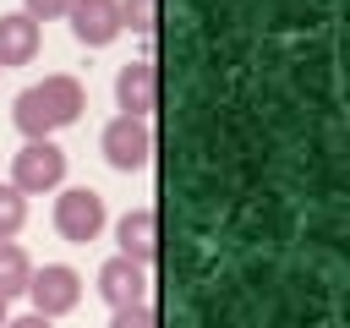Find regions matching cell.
<instances>
[{"label":"cell","mask_w":350,"mask_h":328,"mask_svg":"<svg viewBox=\"0 0 350 328\" xmlns=\"http://www.w3.org/2000/svg\"><path fill=\"white\" fill-rule=\"evenodd\" d=\"M115 104H120V115H137V120H148L159 109V66L148 55L115 71Z\"/></svg>","instance_id":"52a82bcc"},{"label":"cell","mask_w":350,"mask_h":328,"mask_svg":"<svg viewBox=\"0 0 350 328\" xmlns=\"http://www.w3.org/2000/svg\"><path fill=\"white\" fill-rule=\"evenodd\" d=\"M104 197L93 191V186H71V191H60L55 197V230H60V241H71V246H88V241H98L104 235Z\"/></svg>","instance_id":"3957f363"},{"label":"cell","mask_w":350,"mask_h":328,"mask_svg":"<svg viewBox=\"0 0 350 328\" xmlns=\"http://www.w3.org/2000/svg\"><path fill=\"white\" fill-rule=\"evenodd\" d=\"M98 148H104V159L115 164V169H148V159H153V126L148 120H137V115H115L109 126H104V137H98Z\"/></svg>","instance_id":"5b68a950"},{"label":"cell","mask_w":350,"mask_h":328,"mask_svg":"<svg viewBox=\"0 0 350 328\" xmlns=\"http://www.w3.org/2000/svg\"><path fill=\"white\" fill-rule=\"evenodd\" d=\"M120 27H131V33H153L159 27V0H120Z\"/></svg>","instance_id":"4fadbf2b"},{"label":"cell","mask_w":350,"mask_h":328,"mask_svg":"<svg viewBox=\"0 0 350 328\" xmlns=\"http://www.w3.org/2000/svg\"><path fill=\"white\" fill-rule=\"evenodd\" d=\"M115 241H120V257H131L137 268H148L159 257V213L153 208H131L115 224Z\"/></svg>","instance_id":"9c48e42d"},{"label":"cell","mask_w":350,"mask_h":328,"mask_svg":"<svg viewBox=\"0 0 350 328\" xmlns=\"http://www.w3.org/2000/svg\"><path fill=\"white\" fill-rule=\"evenodd\" d=\"M82 109H88L82 82H77V77H66V71H55V77H44V82H33V87H22V93H16L11 120H16V131H22L27 142H38V137H55L60 126L82 120Z\"/></svg>","instance_id":"6da1fadb"},{"label":"cell","mask_w":350,"mask_h":328,"mask_svg":"<svg viewBox=\"0 0 350 328\" xmlns=\"http://www.w3.org/2000/svg\"><path fill=\"white\" fill-rule=\"evenodd\" d=\"M27 301H33V312L38 317H66L77 301H82V273L77 268H66V262H44V268H33V279H27Z\"/></svg>","instance_id":"277c9868"},{"label":"cell","mask_w":350,"mask_h":328,"mask_svg":"<svg viewBox=\"0 0 350 328\" xmlns=\"http://www.w3.org/2000/svg\"><path fill=\"white\" fill-rule=\"evenodd\" d=\"M22 11H27L33 22H55V16L71 11V0H22Z\"/></svg>","instance_id":"9a60e30c"},{"label":"cell","mask_w":350,"mask_h":328,"mask_svg":"<svg viewBox=\"0 0 350 328\" xmlns=\"http://www.w3.org/2000/svg\"><path fill=\"white\" fill-rule=\"evenodd\" d=\"M5 328H55V323L38 317V312H27V317H5Z\"/></svg>","instance_id":"2e32d148"},{"label":"cell","mask_w":350,"mask_h":328,"mask_svg":"<svg viewBox=\"0 0 350 328\" xmlns=\"http://www.w3.org/2000/svg\"><path fill=\"white\" fill-rule=\"evenodd\" d=\"M27 279H33V262L16 241H0V301H16L27 295Z\"/></svg>","instance_id":"8fae6325"},{"label":"cell","mask_w":350,"mask_h":328,"mask_svg":"<svg viewBox=\"0 0 350 328\" xmlns=\"http://www.w3.org/2000/svg\"><path fill=\"white\" fill-rule=\"evenodd\" d=\"M38 22L27 16V11H5L0 16V71L5 66H27L33 55H38Z\"/></svg>","instance_id":"30bf717a"},{"label":"cell","mask_w":350,"mask_h":328,"mask_svg":"<svg viewBox=\"0 0 350 328\" xmlns=\"http://www.w3.org/2000/svg\"><path fill=\"white\" fill-rule=\"evenodd\" d=\"M98 295L109 301V312H120V306H142L148 301V268H137L131 257H109L104 268H98Z\"/></svg>","instance_id":"ba28073f"},{"label":"cell","mask_w":350,"mask_h":328,"mask_svg":"<svg viewBox=\"0 0 350 328\" xmlns=\"http://www.w3.org/2000/svg\"><path fill=\"white\" fill-rule=\"evenodd\" d=\"M66 22H71V38L82 49H104V44H115L126 33L120 27V0H71Z\"/></svg>","instance_id":"8992f818"},{"label":"cell","mask_w":350,"mask_h":328,"mask_svg":"<svg viewBox=\"0 0 350 328\" xmlns=\"http://www.w3.org/2000/svg\"><path fill=\"white\" fill-rule=\"evenodd\" d=\"M22 224H27V197L5 180V186H0V241H16Z\"/></svg>","instance_id":"7c38bea8"},{"label":"cell","mask_w":350,"mask_h":328,"mask_svg":"<svg viewBox=\"0 0 350 328\" xmlns=\"http://www.w3.org/2000/svg\"><path fill=\"white\" fill-rule=\"evenodd\" d=\"M0 328H5V301H0Z\"/></svg>","instance_id":"e0dca14e"},{"label":"cell","mask_w":350,"mask_h":328,"mask_svg":"<svg viewBox=\"0 0 350 328\" xmlns=\"http://www.w3.org/2000/svg\"><path fill=\"white\" fill-rule=\"evenodd\" d=\"M109 328H159V317H153V306L142 301V306H120V312H109Z\"/></svg>","instance_id":"5bb4252c"},{"label":"cell","mask_w":350,"mask_h":328,"mask_svg":"<svg viewBox=\"0 0 350 328\" xmlns=\"http://www.w3.org/2000/svg\"><path fill=\"white\" fill-rule=\"evenodd\" d=\"M60 180H66V153H60L49 137H38V142H22V148L11 153V186H16L22 197L55 191Z\"/></svg>","instance_id":"7a4b0ae2"}]
</instances>
